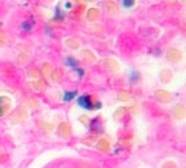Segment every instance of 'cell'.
I'll use <instances>...</instances> for the list:
<instances>
[{
  "label": "cell",
  "instance_id": "277c9868",
  "mask_svg": "<svg viewBox=\"0 0 186 168\" xmlns=\"http://www.w3.org/2000/svg\"><path fill=\"white\" fill-rule=\"evenodd\" d=\"M1 158H4L3 155H0V163H3V161H4V159H1Z\"/></svg>",
  "mask_w": 186,
  "mask_h": 168
},
{
  "label": "cell",
  "instance_id": "7a4b0ae2",
  "mask_svg": "<svg viewBox=\"0 0 186 168\" xmlns=\"http://www.w3.org/2000/svg\"><path fill=\"white\" fill-rule=\"evenodd\" d=\"M76 94H77V91H69V93H65V95H64V99H65V101L73 99Z\"/></svg>",
  "mask_w": 186,
  "mask_h": 168
},
{
  "label": "cell",
  "instance_id": "3957f363",
  "mask_svg": "<svg viewBox=\"0 0 186 168\" xmlns=\"http://www.w3.org/2000/svg\"><path fill=\"white\" fill-rule=\"evenodd\" d=\"M122 4H124V7L129 8V7H132V5L134 4V0H122Z\"/></svg>",
  "mask_w": 186,
  "mask_h": 168
},
{
  "label": "cell",
  "instance_id": "6da1fadb",
  "mask_svg": "<svg viewBox=\"0 0 186 168\" xmlns=\"http://www.w3.org/2000/svg\"><path fill=\"white\" fill-rule=\"evenodd\" d=\"M79 105L81 107H84V109H92V106H93V103H92V101H90L89 95H81L80 97Z\"/></svg>",
  "mask_w": 186,
  "mask_h": 168
}]
</instances>
